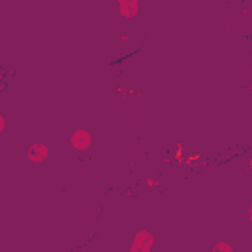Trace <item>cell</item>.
I'll use <instances>...</instances> for the list:
<instances>
[{
    "label": "cell",
    "instance_id": "5",
    "mask_svg": "<svg viewBox=\"0 0 252 252\" xmlns=\"http://www.w3.org/2000/svg\"><path fill=\"white\" fill-rule=\"evenodd\" d=\"M211 252H232V246L228 242H217Z\"/></svg>",
    "mask_w": 252,
    "mask_h": 252
},
{
    "label": "cell",
    "instance_id": "8",
    "mask_svg": "<svg viewBox=\"0 0 252 252\" xmlns=\"http://www.w3.org/2000/svg\"><path fill=\"white\" fill-rule=\"evenodd\" d=\"M146 183H148V187H158V183L154 179H146Z\"/></svg>",
    "mask_w": 252,
    "mask_h": 252
},
{
    "label": "cell",
    "instance_id": "3",
    "mask_svg": "<svg viewBox=\"0 0 252 252\" xmlns=\"http://www.w3.org/2000/svg\"><path fill=\"white\" fill-rule=\"evenodd\" d=\"M28 159L30 161H33V163H41L45 158H47V146L45 144H41V142H35V144H32L30 148H28Z\"/></svg>",
    "mask_w": 252,
    "mask_h": 252
},
{
    "label": "cell",
    "instance_id": "2",
    "mask_svg": "<svg viewBox=\"0 0 252 252\" xmlns=\"http://www.w3.org/2000/svg\"><path fill=\"white\" fill-rule=\"evenodd\" d=\"M91 142H93L91 132L85 130V128H79V130H75V132L71 134V146H73L75 150H79V152L87 150V148L91 146Z\"/></svg>",
    "mask_w": 252,
    "mask_h": 252
},
{
    "label": "cell",
    "instance_id": "9",
    "mask_svg": "<svg viewBox=\"0 0 252 252\" xmlns=\"http://www.w3.org/2000/svg\"><path fill=\"white\" fill-rule=\"evenodd\" d=\"M248 219H250V222H252V203L248 205Z\"/></svg>",
    "mask_w": 252,
    "mask_h": 252
},
{
    "label": "cell",
    "instance_id": "1",
    "mask_svg": "<svg viewBox=\"0 0 252 252\" xmlns=\"http://www.w3.org/2000/svg\"><path fill=\"white\" fill-rule=\"evenodd\" d=\"M154 236L150 230H138L132 244H130V250L128 252H152V246H154Z\"/></svg>",
    "mask_w": 252,
    "mask_h": 252
},
{
    "label": "cell",
    "instance_id": "10",
    "mask_svg": "<svg viewBox=\"0 0 252 252\" xmlns=\"http://www.w3.org/2000/svg\"><path fill=\"white\" fill-rule=\"evenodd\" d=\"M248 167H250V169H252V158H250V159H248Z\"/></svg>",
    "mask_w": 252,
    "mask_h": 252
},
{
    "label": "cell",
    "instance_id": "7",
    "mask_svg": "<svg viewBox=\"0 0 252 252\" xmlns=\"http://www.w3.org/2000/svg\"><path fill=\"white\" fill-rule=\"evenodd\" d=\"M4 128H6V118L0 116V132H4Z\"/></svg>",
    "mask_w": 252,
    "mask_h": 252
},
{
    "label": "cell",
    "instance_id": "6",
    "mask_svg": "<svg viewBox=\"0 0 252 252\" xmlns=\"http://www.w3.org/2000/svg\"><path fill=\"white\" fill-rule=\"evenodd\" d=\"M175 161L177 163H185V159H183V146L181 144L175 146Z\"/></svg>",
    "mask_w": 252,
    "mask_h": 252
},
{
    "label": "cell",
    "instance_id": "4",
    "mask_svg": "<svg viewBox=\"0 0 252 252\" xmlns=\"http://www.w3.org/2000/svg\"><path fill=\"white\" fill-rule=\"evenodd\" d=\"M118 10H120L122 16L134 18L138 14V10H140V2L138 0H120L118 2Z\"/></svg>",
    "mask_w": 252,
    "mask_h": 252
}]
</instances>
